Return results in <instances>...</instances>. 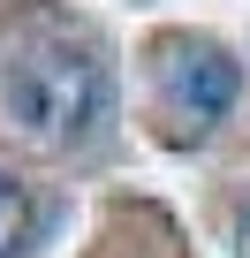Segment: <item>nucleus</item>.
<instances>
[{"label":"nucleus","instance_id":"f03ea898","mask_svg":"<svg viewBox=\"0 0 250 258\" xmlns=\"http://www.w3.org/2000/svg\"><path fill=\"white\" fill-rule=\"evenodd\" d=\"M159 99H167V114L197 137V129H212L235 106V61L220 46H175L167 69H159Z\"/></svg>","mask_w":250,"mask_h":258},{"label":"nucleus","instance_id":"7ed1b4c3","mask_svg":"<svg viewBox=\"0 0 250 258\" xmlns=\"http://www.w3.org/2000/svg\"><path fill=\"white\" fill-rule=\"evenodd\" d=\"M23 235H31V198L0 175V258H16L23 250Z\"/></svg>","mask_w":250,"mask_h":258},{"label":"nucleus","instance_id":"20e7f679","mask_svg":"<svg viewBox=\"0 0 250 258\" xmlns=\"http://www.w3.org/2000/svg\"><path fill=\"white\" fill-rule=\"evenodd\" d=\"M242 258H250V228H242Z\"/></svg>","mask_w":250,"mask_h":258},{"label":"nucleus","instance_id":"f257e3e1","mask_svg":"<svg viewBox=\"0 0 250 258\" xmlns=\"http://www.w3.org/2000/svg\"><path fill=\"white\" fill-rule=\"evenodd\" d=\"M0 114L23 145L38 152H61V145H84L91 129L106 121V69L76 46H38L8 69L0 84Z\"/></svg>","mask_w":250,"mask_h":258}]
</instances>
